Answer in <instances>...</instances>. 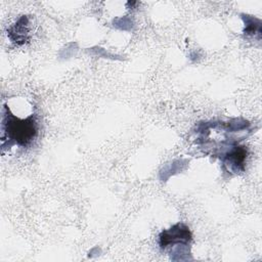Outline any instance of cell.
Returning a JSON list of instances; mask_svg holds the SVG:
<instances>
[{"label": "cell", "instance_id": "1", "mask_svg": "<svg viewBox=\"0 0 262 262\" xmlns=\"http://www.w3.org/2000/svg\"><path fill=\"white\" fill-rule=\"evenodd\" d=\"M38 135V123L36 115L32 114L26 119H18L5 105L2 117V143L8 146L16 144L26 147L31 144Z\"/></svg>", "mask_w": 262, "mask_h": 262}, {"label": "cell", "instance_id": "2", "mask_svg": "<svg viewBox=\"0 0 262 262\" xmlns=\"http://www.w3.org/2000/svg\"><path fill=\"white\" fill-rule=\"evenodd\" d=\"M191 241V232L183 223H177L169 229L163 230L159 236V244L162 250L176 244H188Z\"/></svg>", "mask_w": 262, "mask_h": 262}, {"label": "cell", "instance_id": "3", "mask_svg": "<svg viewBox=\"0 0 262 262\" xmlns=\"http://www.w3.org/2000/svg\"><path fill=\"white\" fill-rule=\"evenodd\" d=\"M247 158V148L245 146L232 145L231 148L224 155L223 164L228 167L231 172H239L245 168V161Z\"/></svg>", "mask_w": 262, "mask_h": 262}, {"label": "cell", "instance_id": "4", "mask_svg": "<svg viewBox=\"0 0 262 262\" xmlns=\"http://www.w3.org/2000/svg\"><path fill=\"white\" fill-rule=\"evenodd\" d=\"M28 24L29 18L26 15L18 18L16 24L7 31L9 39L16 44L25 43L28 40Z\"/></svg>", "mask_w": 262, "mask_h": 262}, {"label": "cell", "instance_id": "5", "mask_svg": "<svg viewBox=\"0 0 262 262\" xmlns=\"http://www.w3.org/2000/svg\"><path fill=\"white\" fill-rule=\"evenodd\" d=\"M246 16L245 19V34L247 35H254L256 33L260 34V26H261V21L259 20L257 24H255V21L257 20V18L250 16V15H244Z\"/></svg>", "mask_w": 262, "mask_h": 262}]
</instances>
